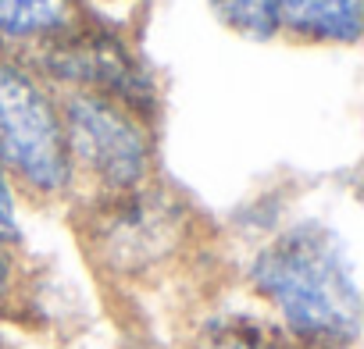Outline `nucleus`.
<instances>
[{"instance_id": "f257e3e1", "label": "nucleus", "mask_w": 364, "mask_h": 349, "mask_svg": "<svg viewBox=\"0 0 364 349\" xmlns=\"http://www.w3.org/2000/svg\"><path fill=\"white\" fill-rule=\"evenodd\" d=\"M247 289L296 345L357 349L360 278L350 246L325 221H293L264 239L247 267Z\"/></svg>"}, {"instance_id": "f03ea898", "label": "nucleus", "mask_w": 364, "mask_h": 349, "mask_svg": "<svg viewBox=\"0 0 364 349\" xmlns=\"http://www.w3.org/2000/svg\"><path fill=\"white\" fill-rule=\"evenodd\" d=\"M0 164L29 200L54 204L75 193L58 89L26 61H0Z\"/></svg>"}, {"instance_id": "7ed1b4c3", "label": "nucleus", "mask_w": 364, "mask_h": 349, "mask_svg": "<svg viewBox=\"0 0 364 349\" xmlns=\"http://www.w3.org/2000/svg\"><path fill=\"white\" fill-rule=\"evenodd\" d=\"M65 143L75 171V189L86 186L90 200L125 196L154 182L157 150L150 118L139 111L82 89L58 93Z\"/></svg>"}, {"instance_id": "20e7f679", "label": "nucleus", "mask_w": 364, "mask_h": 349, "mask_svg": "<svg viewBox=\"0 0 364 349\" xmlns=\"http://www.w3.org/2000/svg\"><path fill=\"white\" fill-rule=\"evenodd\" d=\"M93 260L114 278H146L171 264L190 243L193 214L154 182L125 196H97L86 211Z\"/></svg>"}, {"instance_id": "39448f33", "label": "nucleus", "mask_w": 364, "mask_h": 349, "mask_svg": "<svg viewBox=\"0 0 364 349\" xmlns=\"http://www.w3.org/2000/svg\"><path fill=\"white\" fill-rule=\"evenodd\" d=\"M58 93L65 89H82V93H100L111 96L143 118H154L157 111V86L139 54L122 40L114 29H104L97 22H86L75 29L68 40L47 47L29 61Z\"/></svg>"}, {"instance_id": "423d86ee", "label": "nucleus", "mask_w": 364, "mask_h": 349, "mask_svg": "<svg viewBox=\"0 0 364 349\" xmlns=\"http://www.w3.org/2000/svg\"><path fill=\"white\" fill-rule=\"evenodd\" d=\"M82 0H0V61H33L82 29Z\"/></svg>"}, {"instance_id": "0eeeda50", "label": "nucleus", "mask_w": 364, "mask_h": 349, "mask_svg": "<svg viewBox=\"0 0 364 349\" xmlns=\"http://www.w3.org/2000/svg\"><path fill=\"white\" fill-rule=\"evenodd\" d=\"M279 36L311 47H357L364 0H279Z\"/></svg>"}, {"instance_id": "6e6552de", "label": "nucleus", "mask_w": 364, "mask_h": 349, "mask_svg": "<svg viewBox=\"0 0 364 349\" xmlns=\"http://www.w3.org/2000/svg\"><path fill=\"white\" fill-rule=\"evenodd\" d=\"M225 29L250 43H272L279 36V0H211Z\"/></svg>"}, {"instance_id": "1a4fd4ad", "label": "nucleus", "mask_w": 364, "mask_h": 349, "mask_svg": "<svg viewBox=\"0 0 364 349\" xmlns=\"http://www.w3.org/2000/svg\"><path fill=\"white\" fill-rule=\"evenodd\" d=\"M282 342L286 338L275 328L236 317V321H222V324L208 328L190 349H279Z\"/></svg>"}, {"instance_id": "9d476101", "label": "nucleus", "mask_w": 364, "mask_h": 349, "mask_svg": "<svg viewBox=\"0 0 364 349\" xmlns=\"http://www.w3.org/2000/svg\"><path fill=\"white\" fill-rule=\"evenodd\" d=\"M0 246L22 250V221H18V193L0 164Z\"/></svg>"}, {"instance_id": "9b49d317", "label": "nucleus", "mask_w": 364, "mask_h": 349, "mask_svg": "<svg viewBox=\"0 0 364 349\" xmlns=\"http://www.w3.org/2000/svg\"><path fill=\"white\" fill-rule=\"evenodd\" d=\"M18 292V250L0 246V306Z\"/></svg>"}, {"instance_id": "f8f14e48", "label": "nucleus", "mask_w": 364, "mask_h": 349, "mask_svg": "<svg viewBox=\"0 0 364 349\" xmlns=\"http://www.w3.org/2000/svg\"><path fill=\"white\" fill-rule=\"evenodd\" d=\"M279 349H321V345H296V342H282Z\"/></svg>"}]
</instances>
